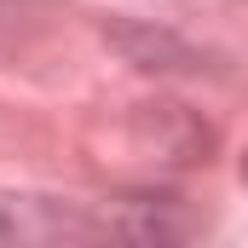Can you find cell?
Here are the masks:
<instances>
[{
  "mask_svg": "<svg viewBox=\"0 0 248 248\" xmlns=\"http://www.w3.org/2000/svg\"><path fill=\"white\" fill-rule=\"evenodd\" d=\"M29 23H35V0H0V46L23 41Z\"/></svg>",
  "mask_w": 248,
  "mask_h": 248,
  "instance_id": "277c9868",
  "label": "cell"
},
{
  "mask_svg": "<svg viewBox=\"0 0 248 248\" xmlns=\"http://www.w3.org/2000/svg\"><path fill=\"white\" fill-rule=\"evenodd\" d=\"M243 179H248V156H243Z\"/></svg>",
  "mask_w": 248,
  "mask_h": 248,
  "instance_id": "5b68a950",
  "label": "cell"
},
{
  "mask_svg": "<svg viewBox=\"0 0 248 248\" xmlns=\"http://www.w3.org/2000/svg\"><path fill=\"white\" fill-rule=\"evenodd\" d=\"M104 219L69 196H17L0 190V243H93Z\"/></svg>",
  "mask_w": 248,
  "mask_h": 248,
  "instance_id": "6da1fadb",
  "label": "cell"
},
{
  "mask_svg": "<svg viewBox=\"0 0 248 248\" xmlns=\"http://www.w3.org/2000/svg\"><path fill=\"white\" fill-rule=\"evenodd\" d=\"M98 219H104V237H122V243H179L196 231L185 208L173 196H156V190H133V196L104 202Z\"/></svg>",
  "mask_w": 248,
  "mask_h": 248,
  "instance_id": "7a4b0ae2",
  "label": "cell"
},
{
  "mask_svg": "<svg viewBox=\"0 0 248 248\" xmlns=\"http://www.w3.org/2000/svg\"><path fill=\"white\" fill-rule=\"evenodd\" d=\"M110 41L127 52V63H139V69H190L196 52H190L179 35H168V29H150V23H110Z\"/></svg>",
  "mask_w": 248,
  "mask_h": 248,
  "instance_id": "3957f363",
  "label": "cell"
}]
</instances>
